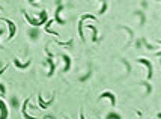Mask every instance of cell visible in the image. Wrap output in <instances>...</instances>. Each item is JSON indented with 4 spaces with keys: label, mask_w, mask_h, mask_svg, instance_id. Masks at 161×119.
<instances>
[{
    "label": "cell",
    "mask_w": 161,
    "mask_h": 119,
    "mask_svg": "<svg viewBox=\"0 0 161 119\" xmlns=\"http://www.w3.org/2000/svg\"><path fill=\"white\" fill-rule=\"evenodd\" d=\"M101 98H110V101H111V105L115 107V104H116V98L113 94H110V92H104V94L101 95Z\"/></svg>",
    "instance_id": "5"
},
{
    "label": "cell",
    "mask_w": 161,
    "mask_h": 119,
    "mask_svg": "<svg viewBox=\"0 0 161 119\" xmlns=\"http://www.w3.org/2000/svg\"><path fill=\"white\" fill-rule=\"evenodd\" d=\"M62 9H63V5H62V3H59V8H57V11H56V18H54L57 24H65V23H66L65 20H62V18L59 17V15H60V12H62Z\"/></svg>",
    "instance_id": "2"
},
{
    "label": "cell",
    "mask_w": 161,
    "mask_h": 119,
    "mask_svg": "<svg viewBox=\"0 0 161 119\" xmlns=\"http://www.w3.org/2000/svg\"><path fill=\"white\" fill-rule=\"evenodd\" d=\"M107 119H120V116L115 113V115H109V116H107Z\"/></svg>",
    "instance_id": "9"
},
{
    "label": "cell",
    "mask_w": 161,
    "mask_h": 119,
    "mask_svg": "<svg viewBox=\"0 0 161 119\" xmlns=\"http://www.w3.org/2000/svg\"><path fill=\"white\" fill-rule=\"evenodd\" d=\"M51 103H53V100H50V101H44V100H42V97H39V104H41V109H47Z\"/></svg>",
    "instance_id": "8"
},
{
    "label": "cell",
    "mask_w": 161,
    "mask_h": 119,
    "mask_svg": "<svg viewBox=\"0 0 161 119\" xmlns=\"http://www.w3.org/2000/svg\"><path fill=\"white\" fill-rule=\"evenodd\" d=\"M3 32H5V30H3V29H0V35H2V33H3Z\"/></svg>",
    "instance_id": "10"
},
{
    "label": "cell",
    "mask_w": 161,
    "mask_h": 119,
    "mask_svg": "<svg viewBox=\"0 0 161 119\" xmlns=\"http://www.w3.org/2000/svg\"><path fill=\"white\" fill-rule=\"evenodd\" d=\"M0 110H2V115H0V119H6L8 118V109H6L5 101L0 100Z\"/></svg>",
    "instance_id": "3"
},
{
    "label": "cell",
    "mask_w": 161,
    "mask_h": 119,
    "mask_svg": "<svg viewBox=\"0 0 161 119\" xmlns=\"http://www.w3.org/2000/svg\"><path fill=\"white\" fill-rule=\"evenodd\" d=\"M14 63L17 65L18 68H21V69H24V68H27L29 65H30V59H29V62H26V63H21V62H18V59H15L14 61Z\"/></svg>",
    "instance_id": "7"
},
{
    "label": "cell",
    "mask_w": 161,
    "mask_h": 119,
    "mask_svg": "<svg viewBox=\"0 0 161 119\" xmlns=\"http://www.w3.org/2000/svg\"><path fill=\"white\" fill-rule=\"evenodd\" d=\"M27 104H29V100H26V101H24V104H23V116H24L26 119H36V118H33V116H29L27 110H26V107H27Z\"/></svg>",
    "instance_id": "6"
},
{
    "label": "cell",
    "mask_w": 161,
    "mask_h": 119,
    "mask_svg": "<svg viewBox=\"0 0 161 119\" xmlns=\"http://www.w3.org/2000/svg\"><path fill=\"white\" fill-rule=\"evenodd\" d=\"M139 62L147 67V69H149V72H147V77L151 78V77H152V65H151V62H149V61H146V59H139Z\"/></svg>",
    "instance_id": "4"
},
{
    "label": "cell",
    "mask_w": 161,
    "mask_h": 119,
    "mask_svg": "<svg viewBox=\"0 0 161 119\" xmlns=\"http://www.w3.org/2000/svg\"><path fill=\"white\" fill-rule=\"evenodd\" d=\"M80 119H84V116H83V115H80Z\"/></svg>",
    "instance_id": "11"
},
{
    "label": "cell",
    "mask_w": 161,
    "mask_h": 119,
    "mask_svg": "<svg viewBox=\"0 0 161 119\" xmlns=\"http://www.w3.org/2000/svg\"><path fill=\"white\" fill-rule=\"evenodd\" d=\"M5 21L8 23V26H9V39L11 38H14V35H15V32H17V26H15V23L14 21H11V20H8V18H5Z\"/></svg>",
    "instance_id": "1"
}]
</instances>
